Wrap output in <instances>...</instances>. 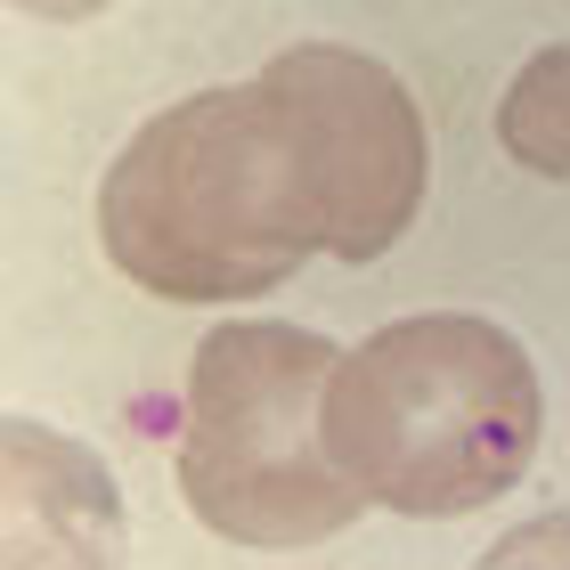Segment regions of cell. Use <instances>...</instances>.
<instances>
[{"label":"cell","mask_w":570,"mask_h":570,"mask_svg":"<svg viewBox=\"0 0 570 570\" xmlns=\"http://www.w3.org/2000/svg\"><path fill=\"white\" fill-rule=\"evenodd\" d=\"M107 262L164 302H237L326 253L294 122L262 82L196 90L139 122L98 179Z\"/></svg>","instance_id":"cell-1"},{"label":"cell","mask_w":570,"mask_h":570,"mask_svg":"<svg viewBox=\"0 0 570 570\" xmlns=\"http://www.w3.org/2000/svg\"><path fill=\"white\" fill-rule=\"evenodd\" d=\"M538 367L498 318L432 309L392 318L358 351H334L318 392V440L367 505L473 513L538 456Z\"/></svg>","instance_id":"cell-2"},{"label":"cell","mask_w":570,"mask_h":570,"mask_svg":"<svg viewBox=\"0 0 570 570\" xmlns=\"http://www.w3.org/2000/svg\"><path fill=\"white\" fill-rule=\"evenodd\" d=\"M334 343L285 318H245L196 343L179 416V498L213 538L253 554H302L343 538L367 498L318 440Z\"/></svg>","instance_id":"cell-3"},{"label":"cell","mask_w":570,"mask_h":570,"mask_svg":"<svg viewBox=\"0 0 570 570\" xmlns=\"http://www.w3.org/2000/svg\"><path fill=\"white\" fill-rule=\"evenodd\" d=\"M253 82L294 122L326 253L343 262L392 253L424 204V115L407 82L351 41H294Z\"/></svg>","instance_id":"cell-4"},{"label":"cell","mask_w":570,"mask_h":570,"mask_svg":"<svg viewBox=\"0 0 570 570\" xmlns=\"http://www.w3.org/2000/svg\"><path fill=\"white\" fill-rule=\"evenodd\" d=\"M0 456H9V562H73V570L115 562L122 498H115V473L82 440L9 416Z\"/></svg>","instance_id":"cell-5"},{"label":"cell","mask_w":570,"mask_h":570,"mask_svg":"<svg viewBox=\"0 0 570 570\" xmlns=\"http://www.w3.org/2000/svg\"><path fill=\"white\" fill-rule=\"evenodd\" d=\"M562 82H570V49L547 41L522 73H513V90L498 107V147L522 171H547V179L570 171V90Z\"/></svg>","instance_id":"cell-6"},{"label":"cell","mask_w":570,"mask_h":570,"mask_svg":"<svg viewBox=\"0 0 570 570\" xmlns=\"http://www.w3.org/2000/svg\"><path fill=\"white\" fill-rule=\"evenodd\" d=\"M562 538H570V522H562V513H547V522L513 530L505 547H489V570H505V562H562Z\"/></svg>","instance_id":"cell-7"}]
</instances>
